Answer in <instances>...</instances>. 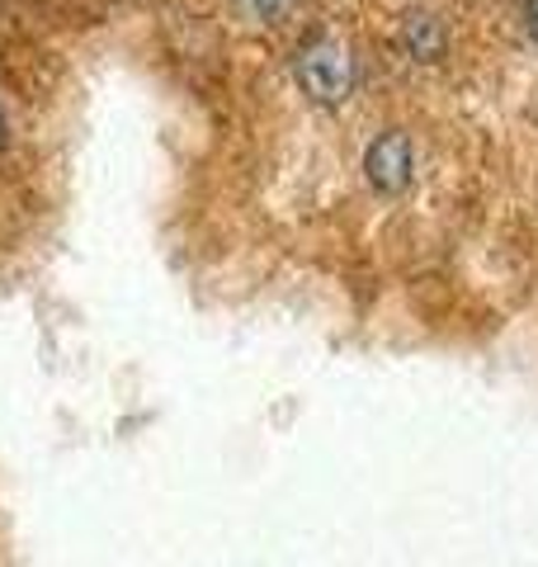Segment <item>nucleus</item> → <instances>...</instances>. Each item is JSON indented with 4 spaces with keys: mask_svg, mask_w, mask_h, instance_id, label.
Segmentation results:
<instances>
[{
    "mask_svg": "<svg viewBox=\"0 0 538 567\" xmlns=\"http://www.w3.org/2000/svg\"><path fill=\"white\" fill-rule=\"evenodd\" d=\"M293 76L302 85V95L321 110H340L354 95V52L350 43L331 29H317L293 58Z\"/></svg>",
    "mask_w": 538,
    "mask_h": 567,
    "instance_id": "f257e3e1",
    "label": "nucleus"
},
{
    "mask_svg": "<svg viewBox=\"0 0 538 567\" xmlns=\"http://www.w3.org/2000/svg\"><path fill=\"white\" fill-rule=\"evenodd\" d=\"M411 175H416V152H411V137L402 128H387L369 142L364 152V181L383 194V199H397L411 189Z\"/></svg>",
    "mask_w": 538,
    "mask_h": 567,
    "instance_id": "f03ea898",
    "label": "nucleus"
},
{
    "mask_svg": "<svg viewBox=\"0 0 538 567\" xmlns=\"http://www.w3.org/2000/svg\"><path fill=\"white\" fill-rule=\"evenodd\" d=\"M402 48H406V58H411V62L435 66L444 52H448V33H444V24H439V14L411 10L406 20H402Z\"/></svg>",
    "mask_w": 538,
    "mask_h": 567,
    "instance_id": "7ed1b4c3",
    "label": "nucleus"
},
{
    "mask_svg": "<svg viewBox=\"0 0 538 567\" xmlns=\"http://www.w3.org/2000/svg\"><path fill=\"white\" fill-rule=\"evenodd\" d=\"M298 6H302V0H250V10H256L265 24H283Z\"/></svg>",
    "mask_w": 538,
    "mask_h": 567,
    "instance_id": "20e7f679",
    "label": "nucleus"
},
{
    "mask_svg": "<svg viewBox=\"0 0 538 567\" xmlns=\"http://www.w3.org/2000/svg\"><path fill=\"white\" fill-rule=\"evenodd\" d=\"M525 29H529V39L538 48V0H525Z\"/></svg>",
    "mask_w": 538,
    "mask_h": 567,
    "instance_id": "39448f33",
    "label": "nucleus"
},
{
    "mask_svg": "<svg viewBox=\"0 0 538 567\" xmlns=\"http://www.w3.org/2000/svg\"><path fill=\"white\" fill-rule=\"evenodd\" d=\"M10 147V123H6V110H0V152Z\"/></svg>",
    "mask_w": 538,
    "mask_h": 567,
    "instance_id": "423d86ee",
    "label": "nucleus"
}]
</instances>
